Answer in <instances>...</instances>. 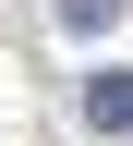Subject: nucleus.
<instances>
[{
  "mask_svg": "<svg viewBox=\"0 0 133 146\" xmlns=\"http://www.w3.org/2000/svg\"><path fill=\"white\" fill-rule=\"evenodd\" d=\"M61 25H73V36H97V25H121V0H61Z\"/></svg>",
  "mask_w": 133,
  "mask_h": 146,
  "instance_id": "f03ea898",
  "label": "nucleus"
},
{
  "mask_svg": "<svg viewBox=\"0 0 133 146\" xmlns=\"http://www.w3.org/2000/svg\"><path fill=\"white\" fill-rule=\"evenodd\" d=\"M85 122H97V134H133V73H97V85H85Z\"/></svg>",
  "mask_w": 133,
  "mask_h": 146,
  "instance_id": "f257e3e1",
  "label": "nucleus"
}]
</instances>
